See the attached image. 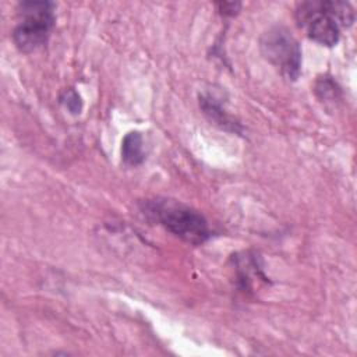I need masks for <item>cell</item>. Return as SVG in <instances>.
<instances>
[{"label":"cell","mask_w":357,"mask_h":357,"mask_svg":"<svg viewBox=\"0 0 357 357\" xmlns=\"http://www.w3.org/2000/svg\"><path fill=\"white\" fill-rule=\"evenodd\" d=\"M199 107L202 109L204 114L218 127H220L222 130L234 132V134H240L243 132V127L241 124L233 119L225 109L222 100L215 96L213 93H201L199 95Z\"/></svg>","instance_id":"obj_5"},{"label":"cell","mask_w":357,"mask_h":357,"mask_svg":"<svg viewBox=\"0 0 357 357\" xmlns=\"http://www.w3.org/2000/svg\"><path fill=\"white\" fill-rule=\"evenodd\" d=\"M144 212L149 219L162 225L172 234L192 245L205 243L211 236L206 219L195 209L180 202L152 199L145 202Z\"/></svg>","instance_id":"obj_2"},{"label":"cell","mask_w":357,"mask_h":357,"mask_svg":"<svg viewBox=\"0 0 357 357\" xmlns=\"http://www.w3.org/2000/svg\"><path fill=\"white\" fill-rule=\"evenodd\" d=\"M240 6H241L240 3H219L218 4V7L223 15H234L238 11Z\"/></svg>","instance_id":"obj_9"},{"label":"cell","mask_w":357,"mask_h":357,"mask_svg":"<svg viewBox=\"0 0 357 357\" xmlns=\"http://www.w3.org/2000/svg\"><path fill=\"white\" fill-rule=\"evenodd\" d=\"M60 102L66 106V109L73 114H79L82 110L81 96L74 88H67L60 95Z\"/></svg>","instance_id":"obj_8"},{"label":"cell","mask_w":357,"mask_h":357,"mask_svg":"<svg viewBox=\"0 0 357 357\" xmlns=\"http://www.w3.org/2000/svg\"><path fill=\"white\" fill-rule=\"evenodd\" d=\"M296 20L307 36L324 46H335L340 28L350 26L354 11L344 1H303L297 6Z\"/></svg>","instance_id":"obj_1"},{"label":"cell","mask_w":357,"mask_h":357,"mask_svg":"<svg viewBox=\"0 0 357 357\" xmlns=\"http://www.w3.org/2000/svg\"><path fill=\"white\" fill-rule=\"evenodd\" d=\"M121 159L128 166H138L144 162V141L138 131L126 134L121 142Z\"/></svg>","instance_id":"obj_6"},{"label":"cell","mask_w":357,"mask_h":357,"mask_svg":"<svg viewBox=\"0 0 357 357\" xmlns=\"http://www.w3.org/2000/svg\"><path fill=\"white\" fill-rule=\"evenodd\" d=\"M20 21L13 31V40L18 50L31 53L46 45L54 25V4L50 1H21Z\"/></svg>","instance_id":"obj_3"},{"label":"cell","mask_w":357,"mask_h":357,"mask_svg":"<svg viewBox=\"0 0 357 357\" xmlns=\"http://www.w3.org/2000/svg\"><path fill=\"white\" fill-rule=\"evenodd\" d=\"M259 49L262 56L284 78L290 81L298 78L301 71V50L298 42L287 28L275 25L265 31L259 39Z\"/></svg>","instance_id":"obj_4"},{"label":"cell","mask_w":357,"mask_h":357,"mask_svg":"<svg viewBox=\"0 0 357 357\" xmlns=\"http://www.w3.org/2000/svg\"><path fill=\"white\" fill-rule=\"evenodd\" d=\"M315 93L322 102H332L340 99V88L331 77H319L315 82Z\"/></svg>","instance_id":"obj_7"}]
</instances>
